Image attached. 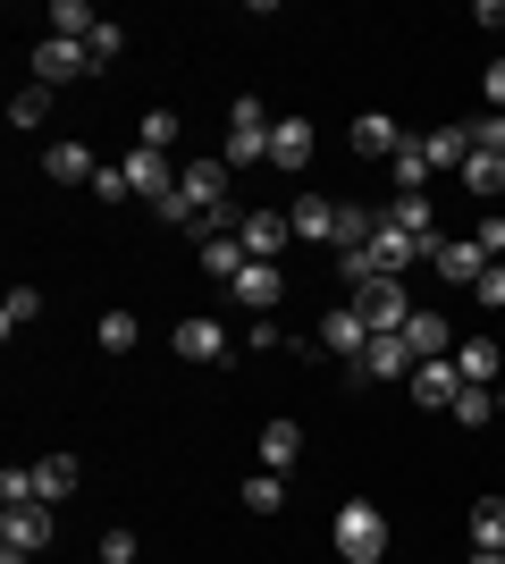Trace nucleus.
<instances>
[{
	"label": "nucleus",
	"instance_id": "1",
	"mask_svg": "<svg viewBox=\"0 0 505 564\" xmlns=\"http://www.w3.org/2000/svg\"><path fill=\"white\" fill-rule=\"evenodd\" d=\"M329 540H337V564H380L396 531H387V514H380V506H371V497H354V506H337Z\"/></svg>",
	"mask_w": 505,
	"mask_h": 564
},
{
	"label": "nucleus",
	"instance_id": "2",
	"mask_svg": "<svg viewBox=\"0 0 505 564\" xmlns=\"http://www.w3.org/2000/svg\"><path fill=\"white\" fill-rule=\"evenodd\" d=\"M228 169H270V110L253 94H237V110H228V152H219Z\"/></svg>",
	"mask_w": 505,
	"mask_h": 564
},
{
	"label": "nucleus",
	"instance_id": "3",
	"mask_svg": "<svg viewBox=\"0 0 505 564\" xmlns=\"http://www.w3.org/2000/svg\"><path fill=\"white\" fill-rule=\"evenodd\" d=\"M354 312H362V329H371V337H405V321L421 304L405 295V279H371V286H354Z\"/></svg>",
	"mask_w": 505,
	"mask_h": 564
},
{
	"label": "nucleus",
	"instance_id": "4",
	"mask_svg": "<svg viewBox=\"0 0 505 564\" xmlns=\"http://www.w3.org/2000/svg\"><path fill=\"white\" fill-rule=\"evenodd\" d=\"M177 194H186L202 219H219V212H237V194H228V161H177Z\"/></svg>",
	"mask_w": 505,
	"mask_h": 564
},
{
	"label": "nucleus",
	"instance_id": "5",
	"mask_svg": "<svg viewBox=\"0 0 505 564\" xmlns=\"http://www.w3.org/2000/svg\"><path fill=\"white\" fill-rule=\"evenodd\" d=\"M312 152H320V127L304 110L270 118V169H312Z\"/></svg>",
	"mask_w": 505,
	"mask_h": 564
},
{
	"label": "nucleus",
	"instance_id": "6",
	"mask_svg": "<svg viewBox=\"0 0 505 564\" xmlns=\"http://www.w3.org/2000/svg\"><path fill=\"white\" fill-rule=\"evenodd\" d=\"M51 531H59V506H0V547H25V556H43Z\"/></svg>",
	"mask_w": 505,
	"mask_h": 564
},
{
	"label": "nucleus",
	"instance_id": "7",
	"mask_svg": "<svg viewBox=\"0 0 505 564\" xmlns=\"http://www.w3.org/2000/svg\"><path fill=\"white\" fill-rule=\"evenodd\" d=\"M76 76H94V51L43 34V43H34V85H76Z\"/></svg>",
	"mask_w": 505,
	"mask_h": 564
},
{
	"label": "nucleus",
	"instance_id": "8",
	"mask_svg": "<svg viewBox=\"0 0 505 564\" xmlns=\"http://www.w3.org/2000/svg\"><path fill=\"white\" fill-rule=\"evenodd\" d=\"M127 186H135V194H144V203H152V212H161V203H168V194H177V161H168V152H144V143H135V152H127Z\"/></svg>",
	"mask_w": 505,
	"mask_h": 564
},
{
	"label": "nucleus",
	"instance_id": "9",
	"mask_svg": "<svg viewBox=\"0 0 505 564\" xmlns=\"http://www.w3.org/2000/svg\"><path fill=\"white\" fill-rule=\"evenodd\" d=\"M430 270L447 286H481V270H488V253H481V236H438V253H430Z\"/></svg>",
	"mask_w": 505,
	"mask_h": 564
},
{
	"label": "nucleus",
	"instance_id": "10",
	"mask_svg": "<svg viewBox=\"0 0 505 564\" xmlns=\"http://www.w3.org/2000/svg\"><path fill=\"white\" fill-rule=\"evenodd\" d=\"M287 212H244V228H237V245H244V253H253V261H278V253H287Z\"/></svg>",
	"mask_w": 505,
	"mask_h": 564
},
{
	"label": "nucleus",
	"instance_id": "11",
	"mask_svg": "<svg viewBox=\"0 0 505 564\" xmlns=\"http://www.w3.org/2000/svg\"><path fill=\"white\" fill-rule=\"evenodd\" d=\"M413 362H421V354H413L405 337H371L362 362H354V379H413Z\"/></svg>",
	"mask_w": 505,
	"mask_h": 564
},
{
	"label": "nucleus",
	"instance_id": "12",
	"mask_svg": "<svg viewBox=\"0 0 505 564\" xmlns=\"http://www.w3.org/2000/svg\"><path fill=\"white\" fill-rule=\"evenodd\" d=\"M177 354H186V362H228L237 337L219 329V321H177Z\"/></svg>",
	"mask_w": 505,
	"mask_h": 564
},
{
	"label": "nucleus",
	"instance_id": "13",
	"mask_svg": "<svg viewBox=\"0 0 505 564\" xmlns=\"http://www.w3.org/2000/svg\"><path fill=\"white\" fill-rule=\"evenodd\" d=\"M287 228L304 236V245H329V253H337V203H329V194H304V203L287 212Z\"/></svg>",
	"mask_w": 505,
	"mask_h": 564
},
{
	"label": "nucleus",
	"instance_id": "14",
	"mask_svg": "<svg viewBox=\"0 0 505 564\" xmlns=\"http://www.w3.org/2000/svg\"><path fill=\"white\" fill-rule=\"evenodd\" d=\"M43 177H51V186H94L101 161L85 152V143H51V152H43Z\"/></svg>",
	"mask_w": 505,
	"mask_h": 564
},
{
	"label": "nucleus",
	"instance_id": "15",
	"mask_svg": "<svg viewBox=\"0 0 505 564\" xmlns=\"http://www.w3.org/2000/svg\"><path fill=\"white\" fill-rule=\"evenodd\" d=\"M387 228H405L421 253H438V219H430V194H396L387 203Z\"/></svg>",
	"mask_w": 505,
	"mask_h": 564
},
{
	"label": "nucleus",
	"instance_id": "16",
	"mask_svg": "<svg viewBox=\"0 0 505 564\" xmlns=\"http://www.w3.org/2000/svg\"><path fill=\"white\" fill-rule=\"evenodd\" d=\"M413 397H421V404H455V397H463L455 354H438V362H413Z\"/></svg>",
	"mask_w": 505,
	"mask_h": 564
},
{
	"label": "nucleus",
	"instance_id": "17",
	"mask_svg": "<svg viewBox=\"0 0 505 564\" xmlns=\"http://www.w3.org/2000/svg\"><path fill=\"white\" fill-rule=\"evenodd\" d=\"M278 295H287L278 261H244V279H237V304H244V312H262V321H270V304H278Z\"/></svg>",
	"mask_w": 505,
	"mask_h": 564
},
{
	"label": "nucleus",
	"instance_id": "18",
	"mask_svg": "<svg viewBox=\"0 0 505 564\" xmlns=\"http://www.w3.org/2000/svg\"><path fill=\"white\" fill-rule=\"evenodd\" d=\"M421 161H430V169H463V161H472V127H463V118L430 127V135H421Z\"/></svg>",
	"mask_w": 505,
	"mask_h": 564
},
{
	"label": "nucleus",
	"instance_id": "19",
	"mask_svg": "<svg viewBox=\"0 0 505 564\" xmlns=\"http://www.w3.org/2000/svg\"><path fill=\"white\" fill-rule=\"evenodd\" d=\"M405 346L421 354V362H438V354H455V329H447V312H430V304H421V312L405 321Z\"/></svg>",
	"mask_w": 505,
	"mask_h": 564
},
{
	"label": "nucleus",
	"instance_id": "20",
	"mask_svg": "<svg viewBox=\"0 0 505 564\" xmlns=\"http://www.w3.org/2000/svg\"><path fill=\"white\" fill-rule=\"evenodd\" d=\"M320 346H329V354H345V362H362V346H371V329H362V312H354V304H337L329 321H320Z\"/></svg>",
	"mask_w": 505,
	"mask_h": 564
},
{
	"label": "nucleus",
	"instance_id": "21",
	"mask_svg": "<svg viewBox=\"0 0 505 564\" xmlns=\"http://www.w3.org/2000/svg\"><path fill=\"white\" fill-rule=\"evenodd\" d=\"M354 152L396 161V152H405V127H396V118H380V110H362V118H354Z\"/></svg>",
	"mask_w": 505,
	"mask_h": 564
},
{
	"label": "nucleus",
	"instance_id": "22",
	"mask_svg": "<svg viewBox=\"0 0 505 564\" xmlns=\"http://www.w3.org/2000/svg\"><path fill=\"white\" fill-rule=\"evenodd\" d=\"M455 177H463V186H472V203H481V212H488V203H497V194H505V161H497V152H472V161H463Z\"/></svg>",
	"mask_w": 505,
	"mask_h": 564
},
{
	"label": "nucleus",
	"instance_id": "23",
	"mask_svg": "<svg viewBox=\"0 0 505 564\" xmlns=\"http://www.w3.org/2000/svg\"><path fill=\"white\" fill-rule=\"evenodd\" d=\"M244 261H253V253H244L237 236H202V270H211L219 286H237V279H244Z\"/></svg>",
	"mask_w": 505,
	"mask_h": 564
},
{
	"label": "nucleus",
	"instance_id": "24",
	"mask_svg": "<svg viewBox=\"0 0 505 564\" xmlns=\"http://www.w3.org/2000/svg\"><path fill=\"white\" fill-rule=\"evenodd\" d=\"M497 362H505V354L488 346V337H463V346H455V371H463V388H488V379H497Z\"/></svg>",
	"mask_w": 505,
	"mask_h": 564
},
{
	"label": "nucleus",
	"instance_id": "25",
	"mask_svg": "<svg viewBox=\"0 0 505 564\" xmlns=\"http://www.w3.org/2000/svg\"><path fill=\"white\" fill-rule=\"evenodd\" d=\"M34 497H43V506L76 497V455H43V464H34Z\"/></svg>",
	"mask_w": 505,
	"mask_h": 564
},
{
	"label": "nucleus",
	"instance_id": "26",
	"mask_svg": "<svg viewBox=\"0 0 505 564\" xmlns=\"http://www.w3.org/2000/svg\"><path fill=\"white\" fill-rule=\"evenodd\" d=\"M472 547H481V556H505V497H481V506H472Z\"/></svg>",
	"mask_w": 505,
	"mask_h": 564
},
{
	"label": "nucleus",
	"instance_id": "27",
	"mask_svg": "<svg viewBox=\"0 0 505 564\" xmlns=\"http://www.w3.org/2000/svg\"><path fill=\"white\" fill-rule=\"evenodd\" d=\"M43 25L59 34V43H94V25H101V18L85 9V0H51V18H43Z\"/></svg>",
	"mask_w": 505,
	"mask_h": 564
},
{
	"label": "nucleus",
	"instance_id": "28",
	"mask_svg": "<svg viewBox=\"0 0 505 564\" xmlns=\"http://www.w3.org/2000/svg\"><path fill=\"white\" fill-rule=\"evenodd\" d=\"M177 135H186V118H177V110H144V118H135V143H144V152H177Z\"/></svg>",
	"mask_w": 505,
	"mask_h": 564
},
{
	"label": "nucleus",
	"instance_id": "29",
	"mask_svg": "<svg viewBox=\"0 0 505 564\" xmlns=\"http://www.w3.org/2000/svg\"><path fill=\"white\" fill-rule=\"evenodd\" d=\"M295 455H304V430H295V422H270L262 430V471H287Z\"/></svg>",
	"mask_w": 505,
	"mask_h": 564
},
{
	"label": "nucleus",
	"instance_id": "30",
	"mask_svg": "<svg viewBox=\"0 0 505 564\" xmlns=\"http://www.w3.org/2000/svg\"><path fill=\"white\" fill-rule=\"evenodd\" d=\"M101 354H135V346H144V321H135V312H101Z\"/></svg>",
	"mask_w": 505,
	"mask_h": 564
},
{
	"label": "nucleus",
	"instance_id": "31",
	"mask_svg": "<svg viewBox=\"0 0 505 564\" xmlns=\"http://www.w3.org/2000/svg\"><path fill=\"white\" fill-rule=\"evenodd\" d=\"M43 118H51V85H25V94H9V127H18V135H34Z\"/></svg>",
	"mask_w": 505,
	"mask_h": 564
},
{
	"label": "nucleus",
	"instance_id": "32",
	"mask_svg": "<svg viewBox=\"0 0 505 564\" xmlns=\"http://www.w3.org/2000/svg\"><path fill=\"white\" fill-rule=\"evenodd\" d=\"M34 312H43V295H34V286H9V295H0V329L18 337L25 321H34Z\"/></svg>",
	"mask_w": 505,
	"mask_h": 564
},
{
	"label": "nucleus",
	"instance_id": "33",
	"mask_svg": "<svg viewBox=\"0 0 505 564\" xmlns=\"http://www.w3.org/2000/svg\"><path fill=\"white\" fill-rule=\"evenodd\" d=\"M244 506H253V514H278V506H287V489H278V471H253V480H244Z\"/></svg>",
	"mask_w": 505,
	"mask_h": 564
},
{
	"label": "nucleus",
	"instance_id": "34",
	"mask_svg": "<svg viewBox=\"0 0 505 564\" xmlns=\"http://www.w3.org/2000/svg\"><path fill=\"white\" fill-rule=\"evenodd\" d=\"M387 169H396V186H405V194H421V177H430V161H421V135H405V152H396Z\"/></svg>",
	"mask_w": 505,
	"mask_h": 564
},
{
	"label": "nucleus",
	"instance_id": "35",
	"mask_svg": "<svg viewBox=\"0 0 505 564\" xmlns=\"http://www.w3.org/2000/svg\"><path fill=\"white\" fill-rule=\"evenodd\" d=\"M0 506H43V497H34V464H9V471H0Z\"/></svg>",
	"mask_w": 505,
	"mask_h": 564
},
{
	"label": "nucleus",
	"instance_id": "36",
	"mask_svg": "<svg viewBox=\"0 0 505 564\" xmlns=\"http://www.w3.org/2000/svg\"><path fill=\"white\" fill-rule=\"evenodd\" d=\"M85 51H94V68H110V59H119V51H127V34H119V25H110V18H101V25H94V43H85Z\"/></svg>",
	"mask_w": 505,
	"mask_h": 564
},
{
	"label": "nucleus",
	"instance_id": "37",
	"mask_svg": "<svg viewBox=\"0 0 505 564\" xmlns=\"http://www.w3.org/2000/svg\"><path fill=\"white\" fill-rule=\"evenodd\" d=\"M127 194H135V186H127V169H119V161H101V177H94V203H127Z\"/></svg>",
	"mask_w": 505,
	"mask_h": 564
},
{
	"label": "nucleus",
	"instance_id": "38",
	"mask_svg": "<svg viewBox=\"0 0 505 564\" xmlns=\"http://www.w3.org/2000/svg\"><path fill=\"white\" fill-rule=\"evenodd\" d=\"M94 556H101V564H135V531H101Z\"/></svg>",
	"mask_w": 505,
	"mask_h": 564
},
{
	"label": "nucleus",
	"instance_id": "39",
	"mask_svg": "<svg viewBox=\"0 0 505 564\" xmlns=\"http://www.w3.org/2000/svg\"><path fill=\"white\" fill-rule=\"evenodd\" d=\"M447 413H455V422H488V388H463V397L447 404Z\"/></svg>",
	"mask_w": 505,
	"mask_h": 564
},
{
	"label": "nucleus",
	"instance_id": "40",
	"mask_svg": "<svg viewBox=\"0 0 505 564\" xmlns=\"http://www.w3.org/2000/svg\"><path fill=\"white\" fill-rule=\"evenodd\" d=\"M244 346H253V354H278V346H287V329H278V321H253V329H244Z\"/></svg>",
	"mask_w": 505,
	"mask_h": 564
},
{
	"label": "nucleus",
	"instance_id": "41",
	"mask_svg": "<svg viewBox=\"0 0 505 564\" xmlns=\"http://www.w3.org/2000/svg\"><path fill=\"white\" fill-rule=\"evenodd\" d=\"M472 295H481V304H488V312H497V304H505V261H488V270H481V286H472Z\"/></svg>",
	"mask_w": 505,
	"mask_h": 564
},
{
	"label": "nucleus",
	"instance_id": "42",
	"mask_svg": "<svg viewBox=\"0 0 505 564\" xmlns=\"http://www.w3.org/2000/svg\"><path fill=\"white\" fill-rule=\"evenodd\" d=\"M472 236H481V253H488V261H505V219H497V212H488Z\"/></svg>",
	"mask_w": 505,
	"mask_h": 564
},
{
	"label": "nucleus",
	"instance_id": "43",
	"mask_svg": "<svg viewBox=\"0 0 505 564\" xmlns=\"http://www.w3.org/2000/svg\"><path fill=\"white\" fill-rule=\"evenodd\" d=\"M481 94H488V110L505 118V59H488V76H481Z\"/></svg>",
	"mask_w": 505,
	"mask_h": 564
},
{
	"label": "nucleus",
	"instance_id": "44",
	"mask_svg": "<svg viewBox=\"0 0 505 564\" xmlns=\"http://www.w3.org/2000/svg\"><path fill=\"white\" fill-rule=\"evenodd\" d=\"M481 25H505V0H481Z\"/></svg>",
	"mask_w": 505,
	"mask_h": 564
},
{
	"label": "nucleus",
	"instance_id": "45",
	"mask_svg": "<svg viewBox=\"0 0 505 564\" xmlns=\"http://www.w3.org/2000/svg\"><path fill=\"white\" fill-rule=\"evenodd\" d=\"M0 564H25V547H0Z\"/></svg>",
	"mask_w": 505,
	"mask_h": 564
},
{
	"label": "nucleus",
	"instance_id": "46",
	"mask_svg": "<svg viewBox=\"0 0 505 564\" xmlns=\"http://www.w3.org/2000/svg\"><path fill=\"white\" fill-rule=\"evenodd\" d=\"M472 564H505V556H481V547H472Z\"/></svg>",
	"mask_w": 505,
	"mask_h": 564
},
{
	"label": "nucleus",
	"instance_id": "47",
	"mask_svg": "<svg viewBox=\"0 0 505 564\" xmlns=\"http://www.w3.org/2000/svg\"><path fill=\"white\" fill-rule=\"evenodd\" d=\"M497 404H505V388H497Z\"/></svg>",
	"mask_w": 505,
	"mask_h": 564
},
{
	"label": "nucleus",
	"instance_id": "48",
	"mask_svg": "<svg viewBox=\"0 0 505 564\" xmlns=\"http://www.w3.org/2000/svg\"><path fill=\"white\" fill-rule=\"evenodd\" d=\"M94 564H101V556H94Z\"/></svg>",
	"mask_w": 505,
	"mask_h": 564
}]
</instances>
